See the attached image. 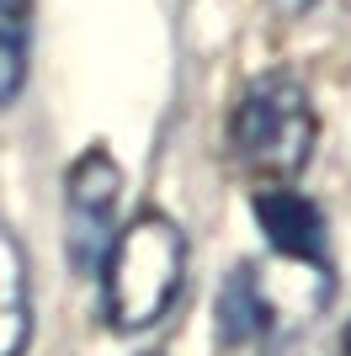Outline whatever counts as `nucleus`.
<instances>
[{"instance_id":"obj_1","label":"nucleus","mask_w":351,"mask_h":356,"mask_svg":"<svg viewBox=\"0 0 351 356\" xmlns=\"http://www.w3.org/2000/svg\"><path fill=\"white\" fill-rule=\"evenodd\" d=\"M187 282V234L165 213H139L112 234L102 255V314L107 325L133 335L165 319Z\"/></svg>"},{"instance_id":"obj_2","label":"nucleus","mask_w":351,"mask_h":356,"mask_svg":"<svg viewBox=\"0 0 351 356\" xmlns=\"http://www.w3.org/2000/svg\"><path fill=\"white\" fill-rule=\"evenodd\" d=\"M229 138L240 149V160L272 176H292L304 170L309 149H314V102L309 86L292 70H266L250 80V90L234 106Z\"/></svg>"},{"instance_id":"obj_3","label":"nucleus","mask_w":351,"mask_h":356,"mask_svg":"<svg viewBox=\"0 0 351 356\" xmlns=\"http://www.w3.org/2000/svg\"><path fill=\"white\" fill-rule=\"evenodd\" d=\"M117 197H123V170L107 149H86L64 176V234L80 271L102 266L107 245L117 234Z\"/></svg>"},{"instance_id":"obj_4","label":"nucleus","mask_w":351,"mask_h":356,"mask_svg":"<svg viewBox=\"0 0 351 356\" xmlns=\"http://www.w3.org/2000/svg\"><path fill=\"white\" fill-rule=\"evenodd\" d=\"M256 223H261V234L272 239L277 255L325 271L330 229H325V213L314 208L304 192H292V186H261V192H256Z\"/></svg>"},{"instance_id":"obj_5","label":"nucleus","mask_w":351,"mask_h":356,"mask_svg":"<svg viewBox=\"0 0 351 356\" xmlns=\"http://www.w3.org/2000/svg\"><path fill=\"white\" fill-rule=\"evenodd\" d=\"M277 309H272V298H266L261 277L256 266H234L219 287V303H213V325H219V351H240V346L261 341L266 330H272Z\"/></svg>"},{"instance_id":"obj_6","label":"nucleus","mask_w":351,"mask_h":356,"mask_svg":"<svg viewBox=\"0 0 351 356\" xmlns=\"http://www.w3.org/2000/svg\"><path fill=\"white\" fill-rule=\"evenodd\" d=\"M32 335V293H27V255L16 234L0 223V356H22Z\"/></svg>"},{"instance_id":"obj_7","label":"nucleus","mask_w":351,"mask_h":356,"mask_svg":"<svg viewBox=\"0 0 351 356\" xmlns=\"http://www.w3.org/2000/svg\"><path fill=\"white\" fill-rule=\"evenodd\" d=\"M32 59V0H0V106H11L27 86Z\"/></svg>"},{"instance_id":"obj_8","label":"nucleus","mask_w":351,"mask_h":356,"mask_svg":"<svg viewBox=\"0 0 351 356\" xmlns=\"http://www.w3.org/2000/svg\"><path fill=\"white\" fill-rule=\"evenodd\" d=\"M309 6H320V0H277V11H282V16H304Z\"/></svg>"},{"instance_id":"obj_9","label":"nucleus","mask_w":351,"mask_h":356,"mask_svg":"<svg viewBox=\"0 0 351 356\" xmlns=\"http://www.w3.org/2000/svg\"><path fill=\"white\" fill-rule=\"evenodd\" d=\"M346 351H351V330H346Z\"/></svg>"}]
</instances>
